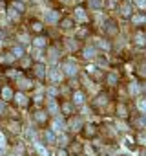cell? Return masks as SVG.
<instances>
[{
	"instance_id": "obj_21",
	"label": "cell",
	"mask_w": 146,
	"mask_h": 156,
	"mask_svg": "<svg viewBox=\"0 0 146 156\" xmlns=\"http://www.w3.org/2000/svg\"><path fill=\"white\" fill-rule=\"evenodd\" d=\"M37 151H38V154H40V156H48V151H46L40 143H37Z\"/></svg>"
},
{
	"instance_id": "obj_3",
	"label": "cell",
	"mask_w": 146,
	"mask_h": 156,
	"mask_svg": "<svg viewBox=\"0 0 146 156\" xmlns=\"http://www.w3.org/2000/svg\"><path fill=\"white\" fill-rule=\"evenodd\" d=\"M49 75H51V79H53L55 83L62 79V72H60V68H53V70L49 72Z\"/></svg>"
},
{
	"instance_id": "obj_29",
	"label": "cell",
	"mask_w": 146,
	"mask_h": 156,
	"mask_svg": "<svg viewBox=\"0 0 146 156\" xmlns=\"http://www.w3.org/2000/svg\"><path fill=\"white\" fill-rule=\"evenodd\" d=\"M137 44H139V46L144 44V37H142V35H137Z\"/></svg>"
},
{
	"instance_id": "obj_1",
	"label": "cell",
	"mask_w": 146,
	"mask_h": 156,
	"mask_svg": "<svg viewBox=\"0 0 146 156\" xmlns=\"http://www.w3.org/2000/svg\"><path fill=\"white\" fill-rule=\"evenodd\" d=\"M62 70H64V73H66V75H69V77H75V75H77V72H79L77 64H75V62H71V61H68V62L64 64V68H62Z\"/></svg>"
},
{
	"instance_id": "obj_22",
	"label": "cell",
	"mask_w": 146,
	"mask_h": 156,
	"mask_svg": "<svg viewBox=\"0 0 146 156\" xmlns=\"http://www.w3.org/2000/svg\"><path fill=\"white\" fill-rule=\"evenodd\" d=\"M117 83V75L115 73H110L108 75V85H115Z\"/></svg>"
},
{
	"instance_id": "obj_17",
	"label": "cell",
	"mask_w": 146,
	"mask_h": 156,
	"mask_svg": "<svg viewBox=\"0 0 146 156\" xmlns=\"http://www.w3.org/2000/svg\"><path fill=\"white\" fill-rule=\"evenodd\" d=\"M13 9H17L18 13H22L24 11V4L22 2H13Z\"/></svg>"
},
{
	"instance_id": "obj_24",
	"label": "cell",
	"mask_w": 146,
	"mask_h": 156,
	"mask_svg": "<svg viewBox=\"0 0 146 156\" xmlns=\"http://www.w3.org/2000/svg\"><path fill=\"white\" fill-rule=\"evenodd\" d=\"M20 88H28V87H31V83L29 81H26V79H20V85H18Z\"/></svg>"
},
{
	"instance_id": "obj_18",
	"label": "cell",
	"mask_w": 146,
	"mask_h": 156,
	"mask_svg": "<svg viewBox=\"0 0 146 156\" xmlns=\"http://www.w3.org/2000/svg\"><path fill=\"white\" fill-rule=\"evenodd\" d=\"M71 26H73V22H71V19H64V20H62V28H64V30H69Z\"/></svg>"
},
{
	"instance_id": "obj_28",
	"label": "cell",
	"mask_w": 146,
	"mask_h": 156,
	"mask_svg": "<svg viewBox=\"0 0 146 156\" xmlns=\"http://www.w3.org/2000/svg\"><path fill=\"white\" fill-rule=\"evenodd\" d=\"M33 30H35V31H40V30H42V24H40V22H35V24H33Z\"/></svg>"
},
{
	"instance_id": "obj_33",
	"label": "cell",
	"mask_w": 146,
	"mask_h": 156,
	"mask_svg": "<svg viewBox=\"0 0 146 156\" xmlns=\"http://www.w3.org/2000/svg\"><path fill=\"white\" fill-rule=\"evenodd\" d=\"M57 156H68V154H66V151H64V149H60V151L57 152Z\"/></svg>"
},
{
	"instance_id": "obj_25",
	"label": "cell",
	"mask_w": 146,
	"mask_h": 156,
	"mask_svg": "<svg viewBox=\"0 0 146 156\" xmlns=\"http://www.w3.org/2000/svg\"><path fill=\"white\" fill-rule=\"evenodd\" d=\"M37 119L38 121H44L46 119V112H37Z\"/></svg>"
},
{
	"instance_id": "obj_20",
	"label": "cell",
	"mask_w": 146,
	"mask_h": 156,
	"mask_svg": "<svg viewBox=\"0 0 146 156\" xmlns=\"http://www.w3.org/2000/svg\"><path fill=\"white\" fill-rule=\"evenodd\" d=\"M139 90H141V88H139L137 83H131V85H130V92H131V94H139Z\"/></svg>"
},
{
	"instance_id": "obj_23",
	"label": "cell",
	"mask_w": 146,
	"mask_h": 156,
	"mask_svg": "<svg viewBox=\"0 0 146 156\" xmlns=\"http://www.w3.org/2000/svg\"><path fill=\"white\" fill-rule=\"evenodd\" d=\"M137 107H139L141 112H144V110H146V103H144V99H139V101H137Z\"/></svg>"
},
{
	"instance_id": "obj_16",
	"label": "cell",
	"mask_w": 146,
	"mask_h": 156,
	"mask_svg": "<svg viewBox=\"0 0 146 156\" xmlns=\"http://www.w3.org/2000/svg\"><path fill=\"white\" fill-rule=\"evenodd\" d=\"M44 44H46V39H44V37H37V39H35V46H37V48H42Z\"/></svg>"
},
{
	"instance_id": "obj_11",
	"label": "cell",
	"mask_w": 146,
	"mask_h": 156,
	"mask_svg": "<svg viewBox=\"0 0 146 156\" xmlns=\"http://www.w3.org/2000/svg\"><path fill=\"white\" fill-rule=\"evenodd\" d=\"M84 57L86 59H93L95 57V48H86L84 50Z\"/></svg>"
},
{
	"instance_id": "obj_9",
	"label": "cell",
	"mask_w": 146,
	"mask_h": 156,
	"mask_svg": "<svg viewBox=\"0 0 146 156\" xmlns=\"http://www.w3.org/2000/svg\"><path fill=\"white\" fill-rule=\"evenodd\" d=\"M48 108H49V112H51V114H58V108H57V103H55V99H49V103H48Z\"/></svg>"
},
{
	"instance_id": "obj_15",
	"label": "cell",
	"mask_w": 146,
	"mask_h": 156,
	"mask_svg": "<svg viewBox=\"0 0 146 156\" xmlns=\"http://www.w3.org/2000/svg\"><path fill=\"white\" fill-rule=\"evenodd\" d=\"M44 136H46V140H48L49 143H55V134H53L51 130H46V132H44Z\"/></svg>"
},
{
	"instance_id": "obj_7",
	"label": "cell",
	"mask_w": 146,
	"mask_h": 156,
	"mask_svg": "<svg viewBox=\"0 0 146 156\" xmlns=\"http://www.w3.org/2000/svg\"><path fill=\"white\" fill-rule=\"evenodd\" d=\"M73 101H75V105H82V103H84V94H82V92H75Z\"/></svg>"
},
{
	"instance_id": "obj_4",
	"label": "cell",
	"mask_w": 146,
	"mask_h": 156,
	"mask_svg": "<svg viewBox=\"0 0 146 156\" xmlns=\"http://www.w3.org/2000/svg\"><path fill=\"white\" fill-rule=\"evenodd\" d=\"M46 20H48V22H57V20H58V13L53 11V9L48 11V13H46Z\"/></svg>"
},
{
	"instance_id": "obj_34",
	"label": "cell",
	"mask_w": 146,
	"mask_h": 156,
	"mask_svg": "<svg viewBox=\"0 0 146 156\" xmlns=\"http://www.w3.org/2000/svg\"><path fill=\"white\" fill-rule=\"evenodd\" d=\"M6 112V103H0V114Z\"/></svg>"
},
{
	"instance_id": "obj_19",
	"label": "cell",
	"mask_w": 146,
	"mask_h": 156,
	"mask_svg": "<svg viewBox=\"0 0 146 156\" xmlns=\"http://www.w3.org/2000/svg\"><path fill=\"white\" fill-rule=\"evenodd\" d=\"M131 22H133V24H142V22H144V17H141V15L131 17Z\"/></svg>"
},
{
	"instance_id": "obj_26",
	"label": "cell",
	"mask_w": 146,
	"mask_h": 156,
	"mask_svg": "<svg viewBox=\"0 0 146 156\" xmlns=\"http://www.w3.org/2000/svg\"><path fill=\"white\" fill-rule=\"evenodd\" d=\"M90 4L93 6V8H101L102 4H101V0H90Z\"/></svg>"
},
{
	"instance_id": "obj_5",
	"label": "cell",
	"mask_w": 146,
	"mask_h": 156,
	"mask_svg": "<svg viewBox=\"0 0 146 156\" xmlns=\"http://www.w3.org/2000/svg\"><path fill=\"white\" fill-rule=\"evenodd\" d=\"M2 98H4V101H9V99H13V90L11 88H2Z\"/></svg>"
},
{
	"instance_id": "obj_13",
	"label": "cell",
	"mask_w": 146,
	"mask_h": 156,
	"mask_svg": "<svg viewBox=\"0 0 146 156\" xmlns=\"http://www.w3.org/2000/svg\"><path fill=\"white\" fill-rule=\"evenodd\" d=\"M64 127H66V125H64L62 119H55V123H53V129H55V130H64Z\"/></svg>"
},
{
	"instance_id": "obj_12",
	"label": "cell",
	"mask_w": 146,
	"mask_h": 156,
	"mask_svg": "<svg viewBox=\"0 0 146 156\" xmlns=\"http://www.w3.org/2000/svg\"><path fill=\"white\" fill-rule=\"evenodd\" d=\"M35 70H37V75H38V77H44V75H46V66H44V64H37Z\"/></svg>"
},
{
	"instance_id": "obj_8",
	"label": "cell",
	"mask_w": 146,
	"mask_h": 156,
	"mask_svg": "<svg viewBox=\"0 0 146 156\" xmlns=\"http://www.w3.org/2000/svg\"><path fill=\"white\" fill-rule=\"evenodd\" d=\"M11 51H13V57H22L24 55V48L22 46H13Z\"/></svg>"
},
{
	"instance_id": "obj_32",
	"label": "cell",
	"mask_w": 146,
	"mask_h": 156,
	"mask_svg": "<svg viewBox=\"0 0 146 156\" xmlns=\"http://www.w3.org/2000/svg\"><path fill=\"white\" fill-rule=\"evenodd\" d=\"M49 96L55 98V96H57V90H55V88H49Z\"/></svg>"
},
{
	"instance_id": "obj_6",
	"label": "cell",
	"mask_w": 146,
	"mask_h": 156,
	"mask_svg": "<svg viewBox=\"0 0 146 156\" xmlns=\"http://www.w3.org/2000/svg\"><path fill=\"white\" fill-rule=\"evenodd\" d=\"M55 143H58L60 147H66L68 145V136L66 134H60L58 138H55Z\"/></svg>"
},
{
	"instance_id": "obj_27",
	"label": "cell",
	"mask_w": 146,
	"mask_h": 156,
	"mask_svg": "<svg viewBox=\"0 0 146 156\" xmlns=\"http://www.w3.org/2000/svg\"><path fill=\"white\" fill-rule=\"evenodd\" d=\"M4 145H6V136L0 132V147H4Z\"/></svg>"
},
{
	"instance_id": "obj_10",
	"label": "cell",
	"mask_w": 146,
	"mask_h": 156,
	"mask_svg": "<svg viewBox=\"0 0 146 156\" xmlns=\"http://www.w3.org/2000/svg\"><path fill=\"white\" fill-rule=\"evenodd\" d=\"M69 125H71V129H73V130H79V127H82V121H81L79 118H75V119H73Z\"/></svg>"
},
{
	"instance_id": "obj_2",
	"label": "cell",
	"mask_w": 146,
	"mask_h": 156,
	"mask_svg": "<svg viewBox=\"0 0 146 156\" xmlns=\"http://www.w3.org/2000/svg\"><path fill=\"white\" fill-rule=\"evenodd\" d=\"M75 19L81 20V22H84V20H88V15H86V11H84L82 8H77V9H75Z\"/></svg>"
},
{
	"instance_id": "obj_30",
	"label": "cell",
	"mask_w": 146,
	"mask_h": 156,
	"mask_svg": "<svg viewBox=\"0 0 146 156\" xmlns=\"http://www.w3.org/2000/svg\"><path fill=\"white\" fill-rule=\"evenodd\" d=\"M135 4H137L139 8H144V4H146V2H144V0H135Z\"/></svg>"
},
{
	"instance_id": "obj_31",
	"label": "cell",
	"mask_w": 146,
	"mask_h": 156,
	"mask_svg": "<svg viewBox=\"0 0 146 156\" xmlns=\"http://www.w3.org/2000/svg\"><path fill=\"white\" fill-rule=\"evenodd\" d=\"M122 13H124V15H130V6H124V8H122Z\"/></svg>"
},
{
	"instance_id": "obj_14",
	"label": "cell",
	"mask_w": 146,
	"mask_h": 156,
	"mask_svg": "<svg viewBox=\"0 0 146 156\" xmlns=\"http://www.w3.org/2000/svg\"><path fill=\"white\" fill-rule=\"evenodd\" d=\"M17 103L24 107V105L28 103V99H26V96H24V94H17Z\"/></svg>"
}]
</instances>
